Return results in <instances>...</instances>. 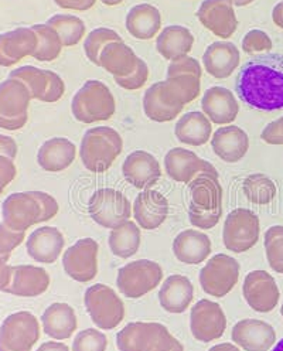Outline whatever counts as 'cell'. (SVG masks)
<instances>
[{
    "label": "cell",
    "instance_id": "cell-1",
    "mask_svg": "<svg viewBox=\"0 0 283 351\" xmlns=\"http://www.w3.org/2000/svg\"><path fill=\"white\" fill-rule=\"evenodd\" d=\"M235 91L239 99L256 111H282L283 54H262L247 61L238 73Z\"/></svg>",
    "mask_w": 283,
    "mask_h": 351
},
{
    "label": "cell",
    "instance_id": "cell-2",
    "mask_svg": "<svg viewBox=\"0 0 283 351\" xmlns=\"http://www.w3.org/2000/svg\"><path fill=\"white\" fill-rule=\"evenodd\" d=\"M57 213V200L45 191L14 193L2 204L3 224L16 232H26L32 226L54 218Z\"/></svg>",
    "mask_w": 283,
    "mask_h": 351
},
{
    "label": "cell",
    "instance_id": "cell-3",
    "mask_svg": "<svg viewBox=\"0 0 283 351\" xmlns=\"http://www.w3.org/2000/svg\"><path fill=\"white\" fill-rule=\"evenodd\" d=\"M122 149L123 141L114 128L97 126L84 134L79 156L90 171L103 173L114 165Z\"/></svg>",
    "mask_w": 283,
    "mask_h": 351
},
{
    "label": "cell",
    "instance_id": "cell-4",
    "mask_svg": "<svg viewBox=\"0 0 283 351\" xmlns=\"http://www.w3.org/2000/svg\"><path fill=\"white\" fill-rule=\"evenodd\" d=\"M119 351H184L182 343L160 323L135 322L116 336Z\"/></svg>",
    "mask_w": 283,
    "mask_h": 351
},
{
    "label": "cell",
    "instance_id": "cell-5",
    "mask_svg": "<svg viewBox=\"0 0 283 351\" xmlns=\"http://www.w3.org/2000/svg\"><path fill=\"white\" fill-rule=\"evenodd\" d=\"M116 111L114 94L98 80L86 81L71 102V112L78 122L94 123L108 121Z\"/></svg>",
    "mask_w": 283,
    "mask_h": 351
},
{
    "label": "cell",
    "instance_id": "cell-6",
    "mask_svg": "<svg viewBox=\"0 0 283 351\" xmlns=\"http://www.w3.org/2000/svg\"><path fill=\"white\" fill-rule=\"evenodd\" d=\"M163 278L162 267L158 262L139 259L129 262L118 271L116 285L119 292L129 299H139L156 289Z\"/></svg>",
    "mask_w": 283,
    "mask_h": 351
},
{
    "label": "cell",
    "instance_id": "cell-7",
    "mask_svg": "<svg viewBox=\"0 0 283 351\" xmlns=\"http://www.w3.org/2000/svg\"><path fill=\"white\" fill-rule=\"evenodd\" d=\"M85 307L94 324L102 330H112L125 317V306L115 291L98 283L85 292Z\"/></svg>",
    "mask_w": 283,
    "mask_h": 351
},
{
    "label": "cell",
    "instance_id": "cell-8",
    "mask_svg": "<svg viewBox=\"0 0 283 351\" xmlns=\"http://www.w3.org/2000/svg\"><path fill=\"white\" fill-rule=\"evenodd\" d=\"M29 88L19 80L8 78L0 82V128L19 130L27 123L29 104L32 101Z\"/></svg>",
    "mask_w": 283,
    "mask_h": 351
},
{
    "label": "cell",
    "instance_id": "cell-9",
    "mask_svg": "<svg viewBox=\"0 0 283 351\" xmlns=\"http://www.w3.org/2000/svg\"><path fill=\"white\" fill-rule=\"evenodd\" d=\"M88 213L98 226L112 230L129 221L132 206L123 193L115 189H99L91 195Z\"/></svg>",
    "mask_w": 283,
    "mask_h": 351
},
{
    "label": "cell",
    "instance_id": "cell-10",
    "mask_svg": "<svg viewBox=\"0 0 283 351\" xmlns=\"http://www.w3.org/2000/svg\"><path fill=\"white\" fill-rule=\"evenodd\" d=\"M40 339V324L30 312H16L0 326V351H32Z\"/></svg>",
    "mask_w": 283,
    "mask_h": 351
},
{
    "label": "cell",
    "instance_id": "cell-11",
    "mask_svg": "<svg viewBox=\"0 0 283 351\" xmlns=\"http://www.w3.org/2000/svg\"><path fill=\"white\" fill-rule=\"evenodd\" d=\"M259 232L258 215L248 208H235L228 214L224 223V245L236 254L249 251L258 243Z\"/></svg>",
    "mask_w": 283,
    "mask_h": 351
},
{
    "label": "cell",
    "instance_id": "cell-12",
    "mask_svg": "<svg viewBox=\"0 0 283 351\" xmlns=\"http://www.w3.org/2000/svg\"><path fill=\"white\" fill-rule=\"evenodd\" d=\"M239 278V263L225 254L212 256L200 271V285L203 291L214 298L227 296Z\"/></svg>",
    "mask_w": 283,
    "mask_h": 351
},
{
    "label": "cell",
    "instance_id": "cell-13",
    "mask_svg": "<svg viewBox=\"0 0 283 351\" xmlns=\"http://www.w3.org/2000/svg\"><path fill=\"white\" fill-rule=\"evenodd\" d=\"M9 78H14L23 82L32 94L33 99L41 102H57L65 93L64 80L50 70H41L32 65L19 67L9 74Z\"/></svg>",
    "mask_w": 283,
    "mask_h": 351
},
{
    "label": "cell",
    "instance_id": "cell-14",
    "mask_svg": "<svg viewBox=\"0 0 283 351\" xmlns=\"http://www.w3.org/2000/svg\"><path fill=\"white\" fill-rule=\"evenodd\" d=\"M99 245L93 238L78 239L64 252L62 267L65 274L77 282H90L98 274Z\"/></svg>",
    "mask_w": 283,
    "mask_h": 351
},
{
    "label": "cell",
    "instance_id": "cell-15",
    "mask_svg": "<svg viewBox=\"0 0 283 351\" xmlns=\"http://www.w3.org/2000/svg\"><path fill=\"white\" fill-rule=\"evenodd\" d=\"M190 328L193 337L203 343L223 337L227 328V319L221 306L207 299L195 303L190 315Z\"/></svg>",
    "mask_w": 283,
    "mask_h": 351
},
{
    "label": "cell",
    "instance_id": "cell-16",
    "mask_svg": "<svg viewBox=\"0 0 283 351\" xmlns=\"http://www.w3.org/2000/svg\"><path fill=\"white\" fill-rule=\"evenodd\" d=\"M243 292L249 307L259 313L272 312L280 296L273 276L265 271H252L248 274L244 280Z\"/></svg>",
    "mask_w": 283,
    "mask_h": 351
},
{
    "label": "cell",
    "instance_id": "cell-17",
    "mask_svg": "<svg viewBox=\"0 0 283 351\" xmlns=\"http://www.w3.org/2000/svg\"><path fill=\"white\" fill-rule=\"evenodd\" d=\"M197 17L207 30L223 40L232 37L238 29L231 0H204L197 10Z\"/></svg>",
    "mask_w": 283,
    "mask_h": 351
},
{
    "label": "cell",
    "instance_id": "cell-18",
    "mask_svg": "<svg viewBox=\"0 0 283 351\" xmlns=\"http://www.w3.org/2000/svg\"><path fill=\"white\" fill-rule=\"evenodd\" d=\"M123 178L139 190L153 187L162 176L159 160L145 150H135L125 159L122 166Z\"/></svg>",
    "mask_w": 283,
    "mask_h": 351
},
{
    "label": "cell",
    "instance_id": "cell-19",
    "mask_svg": "<svg viewBox=\"0 0 283 351\" xmlns=\"http://www.w3.org/2000/svg\"><path fill=\"white\" fill-rule=\"evenodd\" d=\"M232 341L245 351H268L276 341L273 327L262 320L245 319L232 328Z\"/></svg>",
    "mask_w": 283,
    "mask_h": 351
},
{
    "label": "cell",
    "instance_id": "cell-20",
    "mask_svg": "<svg viewBox=\"0 0 283 351\" xmlns=\"http://www.w3.org/2000/svg\"><path fill=\"white\" fill-rule=\"evenodd\" d=\"M164 169L169 178L174 182L188 184L201 171L214 170L215 167L210 162L199 158L191 150L174 147L169 150L164 156Z\"/></svg>",
    "mask_w": 283,
    "mask_h": 351
},
{
    "label": "cell",
    "instance_id": "cell-21",
    "mask_svg": "<svg viewBox=\"0 0 283 351\" xmlns=\"http://www.w3.org/2000/svg\"><path fill=\"white\" fill-rule=\"evenodd\" d=\"M37 34L32 27H17L0 34V65L10 67L37 49Z\"/></svg>",
    "mask_w": 283,
    "mask_h": 351
},
{
    "label": "cell",
    "instance_id": "cell-22",
    "mask_svg": "<svg viewBox=\"0 0 283 351\" xmlns=\"http://www.w3.org/2000/svg\"><path fill=\"white\" fill-rule=\"evenodd\" d=\"M191 204L204 211L223 208V187L215 169L201 171L188 183Z\"/></svg>",
    "mask_w": 283,
    "mask_h": 351
},
{
    "label": "cell",
    "instance_id": "cell-23",
    "mask_svg": "<svg viewBox=\"0 0 283 351\" xmlns=\"http://www.w3.org/2000/svg\"><path fill=\"white\" fill-rule=\"evenodd\" d=\"M169 215V202L156 190L142 191L134 203V217L140 228L156 230Z\"/></svg>",
    "mask_w": 283,
    "mask_h": 351
},
{
    "label": "cell",
    "instance_id": "cell-24",
    "mask_svg": "<svg viewBox=\"0 0 283 351\" xmlns=\"http://www.w3.org/2000/svg\"><path fill=\"white\" fill-rule=\"evenodd\" d=\"M201 108L211 123L217 125L234 122L239 112V104L235 95L224 86L208 88L203 95Z\"/></svg>",
    "mask_w": 283,
    "mask_h": 351
},
{
    "label": "cell",
    "instance_id": "cell-25",
    "mask_svg": "<svg viewBox=\"0 0 283 351\" xmlns=\"http://www.w3.org/2000/svg\"><path fill=\"white\" fill-rule=\"evenodd\" d=\"M211 146L217 156L227 163L241 160L249 149V138L247 132L239 126L230 125L214 132Z\"/></svg>",
    "mask_w": 283,
    "mask_h": 351
},
{
    "label": "cell",
    "instance_id": "cell-26",
    "mask_svg": "<svg viewBox=\"0 0 283 351\" xmlns=\"http://www.w3.org/2000/svg\"><path fill=\"white\" fill-rule=\"evenodd\" d=\"M241 64V54L234 43L217 41L207 47L203 54L206 71L219 80L228 78Z\"/></svg>",
    "mask_w": 283,
    "mask_h": 351
},
{
    "label": "cell",
    "instance_id": "cell-27",
    "mask_svg": "<svg viewBox=\"0 0 283 351\" xmlns=\"http://www.w3.org/2000/svg\"><path fill=\"white\" fill-rule=\"evenodd\" d=\"M50 287V275L38 267L17 265L13 267L12 282L6 293L20 298H36L45 293Z\"/></svg>",
    "mask_w": 283,
    "mask_h": 351
},
{
    "label": "cell",
    "instance_id": "cell-28",
    "mask_svg": "<svg viewBox=\"0 0 283 351\" xmlns=\"http://www.w3.org/2000/svg\"><path fill=\"white\" fill-rule=\"evenodd\" d=\"M65 244L64 235L56 227H41L30 234L26 243L27 254L37 262L54 263Z\"/></svg>",
    "mask_w": 283,
    "mask_h": 351
},
{
    "label": "cell",
    "instance_id": "cell-29",
    "mask_svg": "<svg viewBox=\"0 0 283 351\" xmlns=\"http://www.w3.org/2000/svg\"><path fill=\"white\" fill-rule=\"evenodd\" d=\"M173 252L186 265H199L211 254V239L204 232L186 230L174 238Z\"/></svg>",
    "mask_w": 283,
    "mask_h": 351
},
{
    "label": "cell",
    "instance_id": "cell-30",
    "mask_svg": "<svg viewBox=\"0 0 283 351\" xmlns=\"http://www.w3.org/2000/svg\"><path fill=\"white\" fill-rule=\"evenodd\" d=\"M77 156L75 145L65 138H53L41 145L37 153V162L46 171L57 173L69 169Z\"/></svg>",
    "mask_w": 283,
    "mask_h": 351
},
{
    "label": "cell",
    "instance_id": "cell-31",
    "mask_svg": "<svg viewBox=\"0 0 283 351\" xmlns=\"http://www.w3.org/2000/svg\"><path fill=\"white\" fill-rule=\"evenodd\" d=\"M125 26L132 37L138 40H150L160 33L162 14L156 6L140 3L127 12Z\"/></svg>",
    "mask_w": 283,
    "mask_h": 351
},
{
    "label": "cell",
    "instance_id": "cell-32",
    "mask_svg": "<svg viewBox=\"0 0 283 351\" xmlns=\"http://www.w3.org/2000/svg\"><path fill=\"white\" fill-rule=\"evenodd\" d=\"M42 330L54 340H67L77 330V316L67 303H53L41 316Z\"/></svg>",
    "mask_w": 283,
    "mask_h": 351
},
{
    "label": "cell",
    "instance_id": "cell-33",
    "mask_svg": "<svg viewBox=\"0 0 283 351\" xmlns=\"http://www.w3.org/2000/svg\"><path fill=\"white\" fill-rule=\"evenodd\" d=\"M194 288L188 278L183 275L169 276L162 285L159 302L169 313H183L193 302Z\"/></svg>",
    "mask_w": 283,
    "mask_h": 351
},
{
    "label": "cell",
    "instance_id": "cell-34",
    "mask_svg": "<svg viewBox=\"0 0 283 351\" xmlns=\"http://www.w3.org/2000/svg\"><path fill=\"white\" fill-rule=\"evenodd\" d=\"M193 46L194 36L184 26H167L156 38V49L159 54L169 61H177L186 57L191 51Z\"/></svg>",
    "mask_w": 283,
    "mask_h": 351
},
{
    "label": "cell",
    "instance_id": "cell-35",
    "mask_svg": "<svg viewBox=\"0 0 283 351\" xmlns=\"http://www.w3.org/2000/svg\"><path fill=\"white\" fill-rule=\"evenodd\" d=\"M139 57L122 41H112L103 49L99 67L112 74L114 77H126L136 69Z\"/></svg>",
    "mask_w": 283,
    "mask_h": 351
},
{
    "label": "cell",
    "instance_id": "cell-36",
    "mask_svg": "<svg viewBox=\"0 0 283 351\" xmlns=\"http://www.w3.org/2000/svg\"><path fill=\"white\" fill-rule=\"evenodd\" d=\"M212 134L211 121L204 112L193 111L184 114L174 128L176 138L190 146H203L208 142Z\"/></svg>",
    "mask_w": 283,
    "mask_h": 351
},
{
    "label": "cell",
    "instance_id": "cell-37",
    "mask_svg": "<svg viewBox=\"0 0 283 351\" xmlns=\"http://www.w3.org/2000/svg\"><path fill=\"white\" fill-rule=\"evenodd\" d=\"M140 237V228L132 221H126L112 228L110 234V248L114 255L127 259L139 251Z\"/></svg>",
    "mask_w": 283,
    "mask_h": 351
},
{
    "label": "cell",
    "instance_id": "cell-38",
    "mask_svg": "<svg viewBox=\"0 0 283 351\" xmlns=\"http://www.w3.org/2000/svg\"><path fill=\"white\" fill-rule=\"evenodd\" d=\"M143 111L150 121L159 123L170 122L174 118H177V115L182 112L179 109L167 105L160 93L159 82L150 85V88L146 90L143 95Z\"/></svg>",
    "mask_w": 283,
    "mask_h": 351
},
{
    "label": "cell",
    "instance_id": "cell-39",
    "mask_svg": "<svg viewBox=\"0 0 283 351\" xmlns=\"http://www.w3.org/2000/svg\"><path fill=\"white\" fill-rule=\"evenodd\" d=\"M47 25L58 33L64 47L77 46L86 32L84 20L73 14H54L47 20Z\"/></svg>",
    "mask_w": 283,
    "mask_h": 351
},
{
    "label": "cell",
    "instance_id": "cell-40",
    "mask_svg": "<svg viewBox=\"0 0 283 351\" xmlns=\"http://www.w3.org/2000/svg\"><path fill=\"white\" fill-rule=\"evenodd\" d=\"M244 194L249 203L265 206L273 202L278 189L275 183L262 173H255L248 176L243 184Z\"/></svg>",
    "mask_w": 283,
    "mask_h": 351
},
{
    "label": "cell",
    "instance_id": "cell-41",
    "mask_svg": "<svg viewBox=\"0 0 283 351\" xmlns=\"http://www.w3.org/2000/svg\"><path fill=\"white\" fill-rule=\"evenodd\" d=\"M32 29L36 32L38 38L37 49L32 57L42 62L57 60L64 47L58 33L53 27H50L47 23L36 25Z\"/></svg>",
    "mask_w": 283,
    "mask_h": 351
},
{
    "label": "cell",
    "instance_id": "cell-42",
    "mask_svg": "<svg viewBox=\"0 0 283 351\" xmlns=\"http://www.w3.org/2000/svg\"><path fill=\"white\" fill-rule=\"evenodd\" d=\"M112 41H122L121 36L108 27H98L93 30L84 41V51L94 65H99V58L103 49Z\"/></svg>",
    "mask_w": 283,
    "mask_h": 351
},
{
    "label": "cell",
    "instance_id": "cell-43",
    "mask_svg": "<svg viewBox=\"0 0 283 351\" xmlns=\"http://www.w3.org/2000/svg\"><path fill=\"white\" fill-rule=\"evenodd\" d=\"M265 251L269 267L283 274V226L271 227L265 232Z\"/></svg>",
    "mask_w": 283,
    "mask_h": 351
},
{
    "label": "cell",
    "instance_id": "cell-44",
    "mask_svg": "<svg viewBox=\"0 0 283 351\" xmlns=\"http://www.w3.org/2000/svg\"><path fill=\"white\" fill-rule=\"evenodd\" d=\"M108 339L95 328H86L77 335L73 343V351H105Z\"/></svg>",
    "mask_w": 283,
    "mask_h": 351
},
{
    "label": "cell",
    "instance_id": "cell-45",
    "mask_svg": "<svg viewBox=\"0 0 283 351\" xmlns=\"http://www.w3.org/2000/svg\"><path fill=\"white\" fill-rule=\"evenodd\" d=\"M273 47V43L271 37L259 29H254L248 32L243 40V50L247 54H256V53H269Z\"/></svg>",
    "mask_w": 283,
    "mask_h": 351
},
{
    "label": "cell",
    "instance_id": "cell-46",
    "mask_svg": "<svg viewBox=\"0 0 283 351\" xmlns=\"http://www.w3.org/2000/svg\"><path fill=\"white\" fill-rule=\"evenodd\" d=\"M147 78H149V67L142 58L138 60L136 69L129 75H126V77H114L115 82L121 88H123V90H127V91L139 90V88H142L147 82Z\"/></svg>",
    "mask_w": 283,
    "mask_h": 351
},
{
    "label": "cell",
    "instance_id": "cell-47",
    "mask_svg": "<svg viewBox=\"0 0 283 351\" xmlns=\"http://www.w3.org/2000/svg\"><path fill=\"white\" fill-rule=\"evenodd\" d=\"M221 215H223V208L214 210V211H204V210H200L195 206H193L191 203H190V207H188L190 223L194 227L201 228V230L214 228L217 224H219Z\"/></svg>",
    "mask_w": 283,
    "mask_h": 351
},
{
    "label": "cell",
    "instance_id": "cell-48",
    "mask_svg": "<svg viewBox=\"0 0 283 351\" xmlns=\"http://www.w3.org/2000/svg\"><path fill=\"white\" fill-rule=\"evenodd\" d=\"M25 241V232H16L0 224V256L10 258L12 252Z\"/></svg>",
    "mask_w": 283,
    "mask_h": 351
},
{
    "label": "cell",
    "instance_id": "cell-49",
    "mask_svg": "<svg viewBox=\"0 0 283 351\" xmlns=\"http://www.w3.org/2000/svg\"><path fill=\"white\" fill-rule=\"evenodd\" d=\"M182 73H191V74L200 75V77L203 74L200 62L188 56H186L177 61H171L169 69H167V77H173V75L182 74Z\"/></svg>",
    "mask_w": 283,
    "mask_h": 351
},
{
    "label": "cell",
    "instance_id": "cell-50",
    "mask_svg": "<svg viewBox=\"0 0 283 351\" xmlns=\"http://www.w3.org/2000/svg\"><path fill=\"white\" fill-rule=\"evenodd\" d=\"M260 138L268 145H283V117L267 125Z\"/></svg>",
    "mask_w": 283,
    "mask_h": 351
},
{
    "label": "cell",
    "instance_id": "cell-51",
    "mask_svg": "<svg viewBox=\"0 0 283 351\" xmlns=\"http://www.w3.org/2000/svg\"><path fill=\"white\" fill-rule=\"evenodd\" d=\"M16 166L13 159L0 156V194L3 193L8 184H10L16 178Z\"/></svg>",
    "mask_w": 283,
    "mask_h": 351
},
{
    "label": "cell",
    "instance_id": "cell-52",
    "mask_svg": "<svg viewBox=\"0 0 283 351\" xmlns=\"http://www.w3.org/2000/svg\"><path fill=\"white\" fill-rule=\"evenodd\" d=\"M56 5L61 9H69V10H78L85 12L97 3V0H54Z\"/></svg>",
    "mask_w": 283,
    "mask_h": 351
},
{
    "label": "cell",
    "instance_id": "cell-53",
    "mask_svg": "<svg viewBox=\"0 0 283 351\" xmlns=\"http://www.w3.org/2000/svg\"><path fill=\"white\" fill-rule=\"evenodd\" d=\"M0 156H6L9 159H16L17 156V143L13 138L0 135Z\"/></svg>",
    "mask_w": 283,
    "mask_h": 351
},
{
    "label": "cell",
    "instance_id": "cell-54",
    "mask_svg": "<svg viewBox=\"0 0 283 351\" xmlns=\"http://www.w3.org/2000/svg\"><path fill=\"white\" fill-rule=\"evenodd\" d=\"M8 258L0 256V291L5 292L12 282L13 275V267L8 263Z\"/></svg>",
    "mask_w": 283,
    "mask_h": 351
},
{
    "label": "cell",
    "instance_id": "cell-55",
    "mask_svg": "<svg viewBox=\"0 0 283 351\" xmlns=\"http://www.w3.org/2000/svg\"><path fill=\"white\" fill-rule=\"evenodd\" d=\"M37 351H70V348L65 346L64 343H58V341H49L41 344Z\"/></svg>",
    "mask_w": 283,
    "mask_h": 351
},
{
    "label": "cell",
    "instance_id": "cell-56",
    "mask_svg": "<svg viewBox=\"0 0 283 351\" xmlns=\"http://www.w3.org/2000/svg\"><path fill=\"white\" fill-rule=\"evenodd\" d=\"M272 20H273V23L278 27H280L283 30V0L273 8V10H272Z\"/></svg>",
    "mask_w": 283,
    "mask_h": 351
},
{
    "label": "cell",
    "instance_id": "cell-57",
    "mask_svg": "<svg viewBox=\"0 0 283 351\" xmlns=\"http://www.w3.org/2000/svg\"><path fill=\"white\" fill-rule=\"evenodd\" d=\"M210 351H241V350L231 343H223V344H217L211 347Z\"/></svg>",
    "mask_w": 283,
    "mask_h": 351
},
{
    "label": "cell",
    "instance_id": "cell-58",
    "mask_svg": "<svg viewBox=\"0 0 283 351\" xmlns=\"http://www.w3.org/2000/svg\"><path fill=\"white\" fill-rule=\"evenodd\" d=\"M234 6H238V8H244V6H248L251 5L252 2H255V0H231Z\"/></svg>",
    "mask_w": 283,
    "mask_h": 351
},
{
    "label": "cell",
    "instance_id": "cell-59",
    "mask_svg": "<svg viewBox=\"0 0 283 351\" xmlns=\"http://www.w3.org/2000/svg\"><path fill=\"white\" fill-rule=\"evenodd\" d=\"M101 2L105 5V6H116V5H121L123 0H101Z\"/></svg>",
    "mask_w": 283,
    "mask_h": 351
},
{
    "label": "cell",
    "instance_id": "cell-60",
    "mask_svg": "<svg viewBox=\"0 0 283 351\" xmlns=\"http://www.w3.org/2000/svg\"><path fill=\"white\" fill-rule=\"evenodd\" d=\"M273 351H283V339H282V340L275 346Z\"/></svg>",
    "mask_w": 283,
    "mask_h": 351
},
{
    "label": "cell",
    "instance_id": "cell-61",
    "mask_svg": "<svg viewBox=\"0 0 283 351\" xmlns=\"http://www.w3.org/2000/svg\"><path fill=\"white\" fill-rule=\"evenodd\" d=\"M280 315H282V317H283V303H282V307H280Z\"/></svg>",
    "mask_w": 283,
    "mask_h": 351
}]
</instances>
